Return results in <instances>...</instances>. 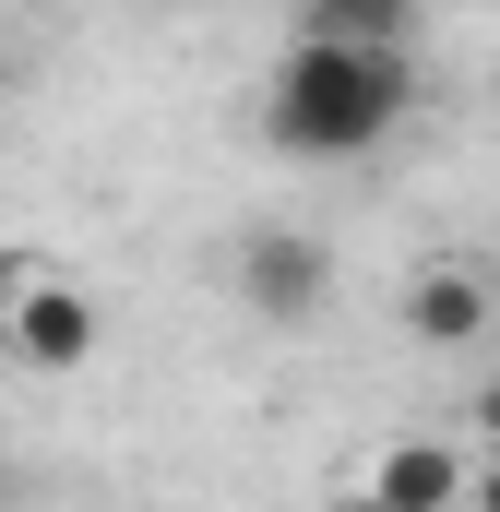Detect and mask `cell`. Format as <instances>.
<instances>
[{
	"instance_id": "obj_6",
	"label": "cell",
	"mask_w": 500,
	"mask_h": 512,
	"mask_svg": "<svg viewBox=\"0 0 500 512\" xmlns=\"http://www.w3.org/2000/svg\"><path fill=\"white\" fill-rule=\"evenodd\" d=\"M429 0H298V36H334V48H405Z\"/></svg>"
},
{
	"instance_id": "obj_2",
	"label": "cell",
	"mask_w": 500,
	"mask_h": 512,
	"mask_svg": "<svg viewBox=\"0 0 500 512\" xmlns=\"http://www.w3.org/2000/svg\"><path fill=\"white\" fill-rule=\"evenodd\" d=\"M0 358L24 370H84L96 358V298L48 262H0Z\"/></svg>"
},
{
	"instance_id": "obj_4",
	"label": "cell",
	"mask_w": 500,
	"mask_h": 512,
	"mask_svg": "<svg viewBox=\"0 0 500 512\" xmlns=\"http://www.w3.org/2000/svg\"><path fill=\"white\" fill-rule=\"evenodd\" d=\"M405 334L429 346V358H465L477 334H500V298L477 262H417V286H405Z\"/></svg>"
},
{
	"instance_id": "obj_9",
	"label": "cell",
	"mask_w": 500,
	"mask_h": 512,
	"mask_svg": "<svg viewBox=\"0 0 500 512\" xmlns=\"http://www.w3.org/2000/svg\"><path fill=\"white\" fill-rule=\"evenodd\" d=\"M334 512H381V501H370V489H334Z\"/></svg>"
},
{
	"instance_id": "obj_8",
	"label": "cell",
	"mask_w": 500,
	"mask_h": 512,
	"mask_svg": "<svg viewBox=\"0 0 500 512\" xmlns=\"http://www.w3.org/2000/svg\"><path fill=\"white\" fill-rule=\"evenodd\" d=\"M465 512H500V453L477 465V489H465Z\"/></svg>"
},
{
	"instance_id": "obj_10",
	"label": "cell",
	"mask_w": 500,
	"mask_h": 512,
	"mask_svg": "<svg viewBox=\"0 0 500 512\" xmlns=\"http://www.w3.org/2000/svg\"><path fill=\"white\" fill-rule=\"evenodd\" d=\"M143 12H179V0H143Z\"/></svg>"
},
{
	"instance_id": "obj_5",
	"label": "cell",
	"mask_w": 500,
	"mask_h": 512,
	"mask_svg": "<svg viewBox=\"0 0 500 512\" xmlns=\"http://www.w3.org/2000/svg\"><path fill=\"white\" fill-rule=\"evenodd\" d=\"M381 512H465V489H477V465L441 441V429H417V441H381V465L358 477Z\"/></svg>"
},
{
	"instance_id": "obj_7",
	"label": "cell",
	"mask_w": 500,
	"mask_h": 512,
	"mask_svg": "<svg viewBox=\"0 0 500 512\" xmlns=\"http://www.w3.org/2000/svg\"><path fill=\"white\" fill-rule=\"evenodd\" d=\"M465 429H477V441L500 453V382H477V393H465Z\"/></svg>"
},
{
	"instance_id": "obj_3",
	"label": "cell",
	"mask_w": 500,
	"mask_h": 512,
	"mask_svg": "<svg viewBox=\"0 0 500 512\" xmlns=\"http://www.w3.org/2000/svg\"><path fill=\"white\" fill-rule=\"evenodd\" d=\"M239 298H250V322L298 334V322H322V298H334V251H322L310 227H250L239 239Z\"/></svg>"
},
{
	"instance_id": "obj_1",
	"label": "cell",
	"mask_w": 500,
	"mask_h": 512,
	"mask_svg": "<svg viewBox=\"0 0 500 512\" xmlns=\"http://www.w3.org/2000/svg\"><path fill=\"white\" fill-rule=\"evenodd\" d=\"M405 108H417V60H405V48L286 36L274 72H262V96H250V131H262V155H286V167H346V155L393 143Z\"/></svg>"
}]
</instances>
